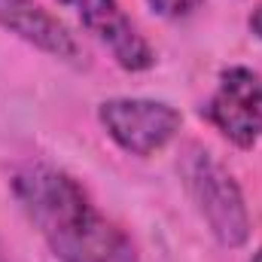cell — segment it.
Wrapping results in <instances>:
<instances>
[{
    "label": "cell",
    "mask_w": 262,
    "mask_h": 262,
    "mask_svg": "<svg viewBox=\"0 0 262 262\" xmlns=\"http://www.w3.org/2000/svg\"><path fill=\"white\" fill-rule=\"evenodd\" d=\"M12 195L58 262H140L131 235L113 223L67 171L28 162L12 180Z\"/></svg>",
    "instance_id": "obj_1"
},
{
    "label": "cell",
    "mask_w": 262,
    "mask_h": 262,
    "mask_svg": "<svg viewBox=\"0 0 262 262\" xmlns=\"http://www.w3.org/2000/svg\"><path fill=\"white\" fill-rule=\"evenodd\" d=\"M180 183L213 241L238 250L250 238V210L235 174L201 143H186L177 159Z\"/></svg>",
    "instance_id": "obj_2"
},
{
    "label": "cell",
    "mask_w": 262,
    "mask_h": 262,
    "mask_svg": "<svg viewBox=\"0 0 262 262\" xmlns=\"http://www.w3.org/2000/svg\"><path fill=\"white\" fill-rule=\"evenodd\" d=\"M98 122L107 137L134 159L162 152L183 128V116L156 98H107L98 104Z\"/></svg>",
    "instance_id": "obj_3"
},
{
    "label": "cell",
    "mask_w": 262,
    "mask_h": 262,
    "mask_svg": "<svg viewBox=\"0 0 262 262\" xmlns=\"http://www.w3.org/2000/svg\"><path fill=\"white\" fill-rule=\"evenodd\" d=\"M201 116L238 149H253L262 140V76L250 67H226Z\"/></svg>",
    "instance_id": "obj_4"
},
{
    "label": "cell",
    "mask_w": 262,
    "mask_h": 262,
    "mask_svg": "<svg viewBox=\"0 0 262 262\" xmlns=\"http://www.w3.org/2000/svg\"><path fill=\"white\" fill-rule=\"evenodd\" d=\"M58 3L76 12L82 28L113 55V61L122 70L143 73L156 64L149 40L137 31V25L128 18L119 0H58Z\"/></svg>",
    "instance_id": "obj_5"
},
{
    "label": "cell",
    "mask_w": 262,
    "mask_h": 262,
    "mask_svg": "<svg viewBox=\"0 0 262 262\" xmlns=\"http://www.w3.org/2000/svg\"><path fill=\"white\" fill-rule=\"evenodd\" d=\"M0 28L15 34L21 43L46 52L49 58L73 67L85 64V52L70 28L37 0H0Z\"/></svg>",
    "instance_id": "obj_6"
},
{
    "label": "cell",
    "mask_w": 262,
    "mask_h": 262,
    "mask_svg": "<svg viewBox=\"0 0 262 262\" xmlns=\"http://www.w3.org/2000/svg\"><path fill=\"white\" fill-rule=\"evenodd\" d=\"M146 3H149V9H152L156 15L177 21V18H186V15H192V12H195L204 0H146Z\"/></svg>",
    "instance_id": "obj_7"
},
{
    "label": "cell",
    "mask_w": 262,
    "mask_h": 262,
    "mask_svg": "<svg viewBox=\"0 0 262 262\" xmlns=\"http://www.w3.org/2000/svg\"><path fill=\"white\" fill-rule=\"evenodd\" d=\"M250 31H253V37L262 40V0H259V6L253 9V15H250Z\"/></svg>",
    "instance_id": "obj_8"
},
{
    "label": "cell",
    "mask_w": 262,
    "mask_h": 262,
    "mask_svg": "<svg viewBox=\"0 0 262 262\" xmlns=\"http://www.w3.org/2000/svg\"><path fill=\"white\" fill-rule=\"evenodd\" d=\"M250 262H262V247L256 250V253H253V259H250Z\"/></svg>",
    "instance_id": "obj_9"
}]
</instances>
